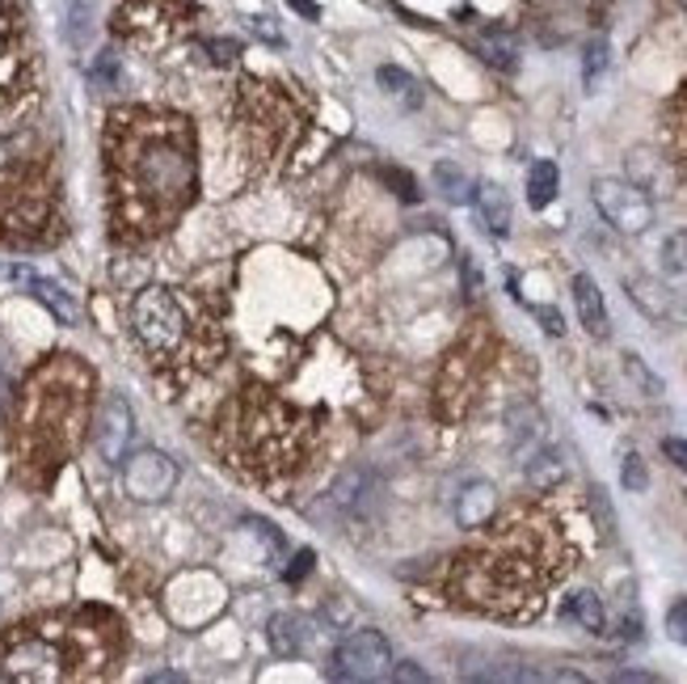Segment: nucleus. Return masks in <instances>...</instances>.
<instances>
[{
  "label": "nucleus",
  "instance_id": "obj_28",
  "mask_svg": "<svg viewBox=\"0 0 687 684\" xmlns=\"http://www.w3.org/2000/svg\"><path fill=\"white\" fill-rule=\"evenodd\" d=\"M662 453L671 456L679 469H687V440H675V435H671V440H662Z\"/></svg>",
  "mask_w": 687,
  "mask_h": 684
},
{
  "label": "nucleus",
  "instance_id": "obj_20",
  "mask_svg": "<svg viewBox=\"0 0 687 684\" xmlns=\"http://www.w3.org/2000/svg\"><path fill=\"white\" fill-rule=\"evenodd\" d=\"M662 271L666 275H687V228L671 232L662 241Z\"/></svg>",
  "mask_w": 687,
  "mask_h": 684
},
{
  "label": "nucleus",
  "instance_id": "obj_4",
  "mask_svg": "<svg viewBox=\"0 0 687 684\" xmlns=\"http://www.w3.org/2000/svg\"><path fill=\"white\" fill-rule=\"evenodd\" d=\"M591 199L599 207V216L616 232H628V237H641L654 225V203L641 187L632 182H620V178H594L591 182Z\"/></svg>",
  "mask_w": 687,
  "mask_h": 684
},
{
  "label": "nucleus",
  "instance_id": "obj_21",
  "mask_svg": "<svg viewBox=\"0 0 687 684\" xmlns=\"http://www.w3.org/2000/svg\"><path fill=\"white\" fill-rule=\"evenodd\" d=\"M375 76H379V85H384V89H388V94H401V98L409 101V106H418V85H413V76H409V72H401V68H379V72H375Z\"/></svg>",
  "mask_w": 687,
  "mask_h": 684
},
{
  "label": "nucleus",
  "instance_id": "obj_11",
  "mask_svg": "<svg viewBox=\"0 0 687 684\" xmlns=\"http://www.w3.org/2000/svg\"><path fill=\"white\" fill-rule=\"evenodd\" d=\"M523 478H528V487L540 490V494L557 490L565 478H569L565 453H562V448H549V444H540V448H535V453L523 460Z\"/></svg>",
  "mask_w": 687,
  "mask_h": 684
},
{
  "label": "nucleus",
  "instance_id": "obj_24",
  "mask_svg": "<svg viewBox=\"0 0 687 684\" xmlns=\"http://www.w3.org/2000/svg\"><path fill=\"white\" fill-rule=\"evenodd\" d=\"M591 507H594V516H599V524H603V532L612 537V528H616V516H612V503H607V494L594 487L591 490Z\"/></svg>",
  "mask_w": 687,
  "mask_h": 684
},
{
  "label": "nucleus",
  "instance_id": "obj_12",
  "mask_svg": "<svg viewBox=\"0 0 687 684\" xmlns=\"http://www.w3.org/2000/svg\"><path fill=\"white\" fill-rule=\"evenodd\" d=\"M266 638H270V651L279 659H296L309 647V621L300 613H275L270 625H266Z\"/></svg>",
  "mask_w": 687,
  "mask_h": 684
},
{
  "label": "nucleus",
  "instance_id": "obj_18",
  "mask_svg": "<svg viewBox=\"0 0 687 684\" xmlns=\"http://www.w3.org/2000/svg\"><path fill=\"white\" fill-rule=\"evenodd\" d=\"M435 187L447 203H469L472 191H477V187H472V178L456 161H438L435 165Z\"/></svg>",
  "mask_w": 687,
  "mask_h": 684
},
{
  "label": "nucleus",
  "instance_id": "obj_16",
  "mask_svg": "<svg viewBox=\"0 0 687 684\" xmlns=\"http://www.w3.org/2000/svg\"><path fill=\"white\" fill-rule=\"evenodd\" d=\"M562 617L578 621L582 629H591V634H603V625H607V613H603V600L594 596V591H574L569 600H565Z\"/></svg>",
  "mask_w": 687,
  "mask_h": 684
},
{
  "label": "nucleus",
  "instance_id": "obj_1",
  "mask_svg": "<svg viewBox=\"0 0 687 684\" xmlns=\"http://www.w3.org/2000/svg\"><path fill=\"white\" fill-rule=\"evenodd\" d=\"M123 144L126 191L144 199L153 212L182 207L194 191V157H190L182 131L165 128V123H144V128L126 131Z\"/></svg>",
  "mask_w": 687,
  "mask_h": 684
},
{
  "label": "nucleus",
  "instance_id": "obj_6",
  "mask_svg": "<svg viewBox=\"0 0 687 684\" xmlns=\"http://www.w3.org/2000/svg\"><path fill=\"white\" fill-rule=\"evenodd\" d=\"M178 487V465L160 448H140L123 456V490L135 503H160Z\"/></svg>",
  "mask_w": 687,
  "mask_h": 684
},
{
  "label": "nucleus",
  "instance_id": "obj_31",
  "mask_svg": "<svg viewBox=\"0 0 687 684\" xmlns=\"http://www.w3.org/2000/svg\"><path fill=\"white\" fill-rule=\"evenodd\" d=\"M287 4H296V13H304V17H316L313 0H287Z\"/></svg>",
  "mask_w": 687,
  "mask_h": 684
},
{
  "label": "nucleus",
  "instance_id": "obj_7",
  "mask_svg": "<svg viewBox=\"0 0 687 684\" xmlns=\"http://www.w3.org/2000/svg\"><path fill=\"white\" fill-rule=\"evenodd\" d=\"M131 440H135V415H131L123 393H110V397L101 401V415H97V423H94L97 453H101V460H110V465H123Z\"/></svg>",
  "mask_w": 687,
  "mask_h": 684
},
{
  "label": "nucleus",
  "instance_id": "obj_22",
  "mask_svg": "<svg viewBox=\"0 0 687 684\" xmlns=\"http://www.w3.org/2000/svg\"><path fill=\"white\" fill-rule=\"evenodd\" d=\"M620 482H625L632 494H641V490L650 487V473H646V460L637 453H625V465H620Z\"/></svg>",
  "mask_w": 687,
  "mask_h": 684
},
{
  "label": "nucleus",
  "instance_id": "obj_17",
  "mask_svg": "<svg viewBox=\"0 0 687 684\" xmlns=\"http://www.w3.org/2000/svg\"><path fill=\"white\" fill-rule=\"evenodd\" d=\"M557 187H562V173L553 161H535L528 169V203L535 212H544L557 199Z\"/></svg>",
  "mask_w": 687,
  "mask_h": 684
},
{
  "label": "nucleus",
  "instance_id": "obj_30",
  "mask_svg": "<svg viewBox=\"0 0 687 684\" xmlns=\"http://www.w3.org/2000/svg\"><path fill=\"white\" fill-rule=\"evenodd\" d=\"M148 681H153V684H173V681H186V676H182V672H153Z\"/></svg>",
  "mask_w": 687,
  "mask_h": 684
},
{
  "label": "nucleus",
  "instance_id": "obj_5",
  "mask_svg": "<svg viewBox=\"0 0 687 684\" xmlns=\"http://www.w3.org/2000/svg\"><path fill=\"white\" fill-rule=\"evenodd\" d=\"M393 668V647L379 629H354L338 643L329 681H379Z\"/></svg>",
  "mask_w": 687,
  "mask_h": 684
},
{
  "label": "nucleus",
  "instance_id": "obj_29",
  "mask_svg": "<svg viewBox=\"0 0 687 684\" xmlns=\"http://www.w3.org/2000/svg\"><path fill=\"white\" fill-rule=\"evenodd\" d=\"M535 317L544 322V329H549L553 338H557V334H565V322H562V313H557V309H535Z\"/></svg>",
  "mask_w": 687,
  "mask_h": 684
},
{
  "label": "nucleus",
  "instance_id": "obj_10",
  "mask_svg": "<svg viewBox=\"0 0 687 684\" xmlns=\"http://www.w3.org/2000/svg\"><path fill=\"white\" fill-rule=\"evenodd\" d=\"M574 304H578V317H582V326L591 338H607L612 334V322H607V304H603V292H599V284H594L591 275H574Z\"/></svg>",
  "mask_w": 687,
  "mask_h": 684
},
{
  "label": "nucleus",
  "instance_id": "obj_23",
  "mask_svg": "<svg viewBox=\"0 0 687 684\" xmlns=\"http://www.w3.org/2000/svg\"><path fill=\"white\" fill-rule=\"evenodd\" d=\"M625 372L632 376V381H637V385H641V389L650 393V397H658V393H662V381H658L654 372H650V368H646V363H641L637 356H625Z\"/></svg>",
  "mask_w": 687,
  "mask_h": 684
},
{
  "label": "nucleus",
  "instance_id": "obj_3",
  "mask_svg": "<svg viewBox=\"0 0 687 684\" xmlns=\"http://www.w3.org/2000/svg\"><path fill=\"white\" fill-rule=\"evenodd\" d=\"M379 507H384V482H379V473L367 469V465H350V469H342L334 478V487L325 490L316 516H325V520L334 524H367L379 516Z\"/></svg>",
  "mask_w": 687,
  "mask_h": 684
},
{
  "label": "nucleus",
  "instance_id": "obj_13",
  "mask_svg": "<svg viewBox=\"0 0 687 684\" xmlns=\"http://www.w3.org/2000/svg\"><path fill=\"white\" fill-rule=\"evenodd\" d=\"M13 279H17V284H26V288H31V292L38 296V300H43V304H47V309H51L56 317H60L63 326H76L81 309H76V300L63 292L60 284H51V279H38L34 271H22V266L13 271Z\"/></svg>",
  "mask_w": 687,
  "mask_h": 684
},
{
  "label": "nucleus",
  "instance_id": "obj_8",
  "mask_svg": "<svg viewBox=\"0 0 687 684\" xmlns=\"http://www.w3.org/2000/svg\"><path fill=\"white\" fill-rule=\"evenodd\" d=\"M4 672L22 681H56L60 676V651L47 638H22L4 655Z\"/></svg>",
  "mask_w": 687,
  "mask_h": 684
},
{
  "label": "nucleus",
  "instance_id": "obj_26",
  "mask_svg": "<svg viewBox=\"0 0 687 684\" xmlns=\"http://www.w3.org/2000/svg\"><path fill=\"white\" fill-rule=\"evenodd\" d=\"M388 676H393V681H401V684H426L431 681V676H426V672H422V668H418V663H397V668H388Z\"/></svg>",
  "mask_w": 687,
  "mask_h": 684
},
{
  "label": "nucleus",
  "instance_id": "obj_2",
  "mask_svg": "<svg viewBox=\"0 0 687 684\" xmlns=\"http://www.w3.org/2000/svg\"><path fill=\"white\" fill-rule=\"evenodd\" d=\"M131 329H135V338L144 343L148 356L169 359L186 347L190 322L169 288H144L131 300Z\"/></svg>",
  "mask_w": 687,
  "mask_h": 684
},
{
  "label": "nucleus",
  "instance_id": "obj_14",
  "mask_svg": "<svg viewBox=\"0 0 687 684\" xmlns=\"http://www.w3.org/2000/svg\"><path fill=\"white\" fill-rule=\"evenodd\" d=\"M540 444H544V415L535 406H519L510 415V448H515L519 460H528Z\"/></svg>",
  "mask_w": 687,
  "mask_h": 684
},
{
  "label": "nucleus",
  "instance_id": "obj_33",
  "mask_svg": "<svg viewBox=\"0 0 687 684\" xmlns=\"http://www.w3.org/2000/svg\"><path fill=\"white\" fill-rule=\"evenodd\" d=\"M13 9H17V0H0V22H4V17L13 13Z\"/></svg>",
  "mask_w": 687,
  "mask_h": 684
},
{
  "label": "nucleus",
  "instance_id": "obj_25",
  "mask_svg": "<svg viewBox=\"0 0 687 684\" xmlns=\"http://www.w3.org/2000/svg\"><path fill=\"white\" fill-rule=\"evenodd\" d=\"M666 629H671L675 643H684L687 647V604H675V609L666 613Z\"/></svg>",
  "mask_w": 687,
  "mask_h": 684
},
{
  "label": "nucleus",
  "instance_id": "obj_32",
  "mask_svg": "<svg viewBox=\"0 0 687 684\" xmlns=\"http://www.w3.org/2000/svg\"><path fill=\"white\" fill-rule=\"evenodd\" d=\"M616 681H654V676H646V672H620Z\"/></svg>",
  "mask_w": 687,
  "mask_h": 684
},
{
  "label": "nucleus",
  "instance_id": "obj_19",
  "mask_svg": "<svg viewBox=\"0 0 687 684\" xmlns=\"http://www.w3.org/2000/svg\"><path fill=\"white\" fill-rule=\"evenodd\" d=\"M603 72H607V38H591L587 51H582V81H587V89H594L603 81Z\"/></svg>",
  "mask_w": 687,
  "mask_h": 684
},
{
  "label": "nucleus",
  "instance_id": "obj_9",
  "mask_svg": "<svg viewBox=\"0 0 687 684\" xmlns=\"http://www.w3.org/2000/svg\"><path fill=\"white\" fill-rule=\"evenodd\" d=\"M494 512H498V490L485 478H469L451 494V516H456L460 528H485L494 520Z\"/></svg>",
  "mask_w": 687,
  "mask_h": 684
},
{
  "label": "nucleus",
  "instance_id": "obj_15",
  "mask_svg": "<svg viewBox=\"0 0 687 684\" xmlns=\"http://www.w3.org/2000/svg\"><path fill=\"white\" fill-rule=\"evenodd\" d=\"M472 203H477L481 220H485V228H490L494 237H506V232H510V199H506L502 187H494V182H481V187L472 191Z\"/></svg>",
  "mask_w": 687,
  "mask_h": 684
},
{
  "label": "nucleus",
  "instance_id": "obj_27",
  "mask_svg": "<svg viewBox=\"0 0 687 684\" xmlns=\"http://www.w3.org/2000/svg\"><path fill=\"white\" fill-rule=\"evenodd\" d=\"M309 571H313V550H300V554H296V566H287V579L300 584Z\"/></svg>",
  "mask_w": 687,
  "mask_h": 684
}]
</instances>
